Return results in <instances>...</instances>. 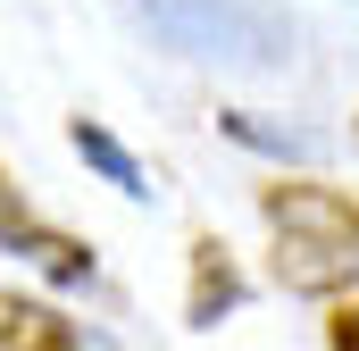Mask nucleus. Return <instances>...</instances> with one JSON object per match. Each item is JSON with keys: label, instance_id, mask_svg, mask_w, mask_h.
<instances>
[{"label": "nucleus", "instance_id": "1", "mask_svg": "<svg viewBox=\"0 0 359 351\" xmlns=\"http://www.w3.org/2000/svg\"><path fill=\"white\" fill-rule=\"evenodd\" d=\"M259 218H268V267L284 293L301 301H334L359 284V201L309 176H276L259 184Z\"/></svg>", "mask_w": 359, "mask_h": 351}, {"label": "nucleus", "instance_id": "2", "mask_svg": "<svg viewBox=\"0 0 359 351\" xmlns=\"http://www.w3.org/2000/svg\"><path fill=\"white\" fill-rule=\"evenodd\" d=\"M176 51L192 59H284V17L259 0H134Z\"/></svg>", "mask_w": 359, "mask_h": 351}, {"label": "nucleus", "instance_id": "3", "mask_svg": "<svg viewBox=\"0 0 359 351\" xmlns=\"http://www.w3.org/2000/svg\"><path fill=\"white\" fill-rule=\"evenodd\" d=\"M0 251L8 260H25L42 284H92V251L76 234H59L50 218H34V201L0 176Z\"/></svg>", "mask_w": 359, "mask_h": 351}, {"label": "nucleus", "instance_id": "4", "mask_svg": "<svg viewBox=\"0 0 359 351\" xmlns=\"http://www.w3.org/2000/svg\"><path fill=\"white\" fill-rule=\"evenodd\" d=\"M234 301H243V267H234V251H226L217 234H201V243H192V293H184V318H192V326H217V318H234Z\"/></svg>", "mask_w": 359, "mask_h": 351}, {"label": "nucleus", "instance_id": "5", "mask_svg": "<svg viewBox=\"0 0 359 351\" xmlns=\"http://www.w3.org/2000/svg\"><path fill=\"white\" fill-rule=\"evenodd\" d=\"M67 143H76V159H84V168H100L109 184H117V192H126V201H142V192H151L142 159H134V151H126V143H117L100 117H76V126H67Z\"/></svg>", "mask_w": 359, "mask_h": 351}, {"label": "nucleus", "instance_id": "6", "mask_svg": "<svg viewBox=\"0 0 359 351\" xmlns=\"http://www.w3.org/2000/svg\"><path fill=\"white\" fill-rule=\"evenodd\" d=\"M67 335H76V326H67L59 310L0 293V351H67Z\"/></svg>", "mask_w": 359, "mask_h": 351}, {"label": "nucleus", "instance_id": "7", "mask_svg": "<svg viewBox=\"0 0 359 351\" xmlns=\"http://www.w3.org/2000/svg\"><path fill=\"white\" fill-rule=\"evenodd\" d=\"M326 351H359V301H343V310L326 318Z\"/></svg>", "mask_w": 359, "mask_h": 351}, {"label": "nucleus", "instance_id": "8", "mask_svg": "<svg viewBox=\"0 0 359 351\" xmlns=\"http://www.w3.org/2000/svg\"><path fill=\"white\" fill-rule=\"evenodd\" d=\"M67 351H109V335H67Z\"/></svg>", "mask_w": 359, "mask_h": 351}]
</instances>
